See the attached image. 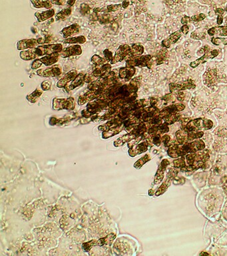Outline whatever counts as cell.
<instances>
[{"label":"cell","mask_w":227,"mask_h":256,"mask_svg":"<svg viewBox=\"0 0 227 256\" xmlns=\"http://www.w3.org/2000/svg\"><path fill=\"white\" fill-rule=\"evenodd\" d=\"M162 140H163V142H164V143L167 146V144L168 143V142H169L170 141V137L169 136H167V135H164L162 137Z\"/></svg>","instance_id":"obj_49"},{"label":"cell","mask_w":227,"mask_h":256,"mask_svg":"<svg viewBox=\"0 0 227 256\" xmlns=\"http://www.w3.org/2000/svg\"><path fill=\"white\" fill-rule=\"evenodd\" d=\"M77 76V71L75 70H72L70 72H68V73L65 75L60 81L58 82L57 87H65L69 82L73 80Z\"/></svg>","instance_id":"obj_9"},{"label":"cell","mask_w":227,"mask_h":256,"mask_svg":"<svg viewBox=\"0 0 227 256\" xmlns=\"http://www.w3.org/2000/svg\"><path fill=\"white\" fill-rule=\"evenodd\" d=\"M217 24L218 25H221L222 24V21H223V18L221 15H219L218 17H217Z\"/></svg>","instance_id":"obj_50"},{"label":"cell","mask_w":227,"mask_h":256,"mask_svg":"<svg viewBox=\"0 0 227 256\" xmlns=\"http://www.w3.org/2000/svg\"><path fill=\"white\" fill-rule=\"evenodd\" d=\"M203 127H205L206 130H209L210 128H212L213 126V123L211 120H205L203 122Z\"/></svg>","instance_id":"obj_35"},{"label":"cell","mask_w":227,"mask_h":256,"mask_svg":"<svg viewBox=\"0 0 227 256\" xmlns=\"http://www.w3.org/2000/svg\"><path fill=\"white\" fill-rule=\"evenodd\" d=\"M84 77H85V75H83L82 74L77 75V76L74 79L73 81L71 82V84L70 85H66V86L65 87V90H66L67 91H70L71 90H73L77 87L83 85L85 81Z\"/></svg>","instance_id":"obj_10"},{"label":"cell","mask_w":227,"mask_h":256,"mask_svg":"<svg viewBox=\"0 0 227 256\" xmlns=\"http://www.w3.org/2000/svg\"><path fill=\"white\" fill-rule=\"evenodd\" d=\"M106 60H104L103 58L97 55H95L93 57L91 58V62L95 65H103L105 64Z\"/></svg>","instance_id":"obj_28"},{"label":"cell","mask_w":227,"mask_h":256,"mask_svg":"<svg viewBox=\"0 0 227 256\" xmlns=\"http://www.w3.org/2000/svg\"><path fill=\"white\" fill-rule=\"evenodd\" d=\"M190 20H191V19H190V18L189 17H188V16H186V15H185L181 19V23L183 25H186V24L189 23Z\"/></svg>","instance_id":"obj_42"},{"label":"cell","mask_w":227,"mask_h":256,"mask_svg":"<svg viewBox=\"0 0 227 256\" xmlns=\"http://www.w3.org/2000/svg\"><path fill=\"white\" fill-rule=\"evenodd\" d=\"M129 1H128V0H125V1L123 2V4H122L123 7L124 8H127L128 5H129Z\"/></svg>","instance_id":"obj_52"},{"label":"cell","mask_w":227,"mask_h":256,"mask_svg":"<svg viewBox=\"0 0 227 256\" xmlns=\"http://www.w3.org/2000/svg\"><path fill=\"white\" fill-rule=\"evenodd\" d=\"M85 41H86V39L84 36L67 38L64 40L65 44H84Z\"/></svg>","instance_id":"obj_20"},{"label":"cell","mask_w":227,"mask_h":256,"mask_svg":"<svg viewBox=\"0 0 227 256\" xmlns=\"http://www.w3.org/2000/svg\"><path fill=\"white\" fill-rule=\"evenodd\" d=\"M173 163H174V167H179V168L180 169H181L182 167H184L185 166V161H184V157L175 160L173 162Z\"/></svg>","instance_id":"obj_31"},{"label":"cell","mask_w":227,"mask_h":256,"mask_svg":"<svg viewBox=\"0 0 227 256\" xmlns=\"http://www.w3.org/2000/svg\"><path fill=\"white\" fill-rule=\"evenodd\" d=\"M60 54L59 53H55L50 55H47L45 57L40 58V60L45 65H51L52 64H55L59 60Z\"/></svg>","instance_id":"obj_14"},{"label":"cell","mask_w":227,"mask_h":256,"mask_svg":"<svg viewBox=\"0 0 227 256\" xmlns=\"http://www.w3.org/2000/svg\"><path fill=\"white\" fill-rule=\"evenodd\" d=\"M169 90L173 92V91H180L184 90L183 85L177 84H169Z\"/></svg>","instance_id":"obj_29"},{"label":"cell","mask_w":227,"mask_h":256,"mask_svg":"<svg viewBox=\"0 0 227 256\" xmlns=\"http://www.w3.org/2000/svg\"><path fill=\"white\" fill-rule=\"evenodd\" d=\"M144 51V48L142 45L139 44H134L133 45L132 48L129 53L130 59H132L133 57H135L138 55H141Z\"/></svg>","instance_id":"obj_17"},{"label":"cell","mask_w":227,"mask_h":256,"mask_svg":"<svg viewBox=\"0 0 227 256\" xmlns=\"http://www.w3.org/2000/svg\"><path fill=\"white\" fill-rule=\"evenodd\" d=\"M205 15L203 14H200L199 15H193L192 16L191 18H190V19H191V21H200L203 20L205 18Z\"/></svg>","instance_id":"obj_33"},{"label":"cell","mask_w":227,"mask_h":256,"mask_svg":"<svg viewBox=\"0 0 227 256\" xmlns=\"http://www.w3.org/2000/svg\"><path fill=\"white\" fill-rule=\"evenodd\" d=\"M170 180H171V179L167 178V179L163 183L162 185H161V186L160 187L159 189H158V191L156 193L157 195H159L161 194H162V193H163L164 192L166 191V189L168 188V187H169V185H170Z\"/></svg>","instance_id":"obj_24"},{"label":"cell","mask_w":227,"mask_h":256,"mask_svg":"<svg viewBox=\"0 0 227 256\" xmlns=\"http://www.w3.org/2000/svg\"><path fill=\"white\" fill-rule=\"evenodd\" d=\"M131 50V48H130V46H129V45H121V46H120L119 49L117 50L113 60L111 61V64H116L117 62L122 61L123 59L127 56V55L129 54Z\"/></svg>","instance_id":"obj_4"},{"label":"cell","mask_w":227,"mask_h":256,"mask_svg":"<svg viewBox=\"0 0 227 256\" xmlns=\"http://www.w3.org/2000/svg\"><path fill=\"white\" fill-rule=\"evenodd\" d=\"M54 14H55L54 9H50V10H47L41 13H39V12L35 13V16L36 18H37L38 21L41 22L46 20V19L51 18L52 16H54Z\"/></svg>","instance_id":"obj_15"},{"label":"cell","mask_w":227,"mask_h":256,"mask_svg":"<svg viewBox=\"0 0 227 256\" xmlns=\"http://www.w3.org/2000/svg\"><path fill=\"white\" fill-rule=\"evenodd\" d=\"M205 76L206 77V82H205V83L207 84L209 81V83L208 84V85L212 84L216 77V71L215 70H211L210 71H208L206 74H205Z\"/></svg>","instance_id":"obj_19"},{"label":"cell","mask_w":227,"mask_h":256,"mask_svg":"<svg viewBox=\"0 0 227 256\" xmlns=\"http://www.w3.org/2000/svg\"><path fill=\"white\" fill-rule=\"evenodd\" d=\"M182 91L183 90H180V91H179L178 94H177V100L179 101H183L185 99V94H184L183 91Z\"/></svg>","instance_id":"obj_43"},{"label":"cell","mask_w":227,"mask_h":256,"mask_svg":"<svg viewBox=\"0 0 227 256\" xmlns=\"http://www.w3.org/2000/svg\"><path fill=\"white\" fill-rule=\"evenodd\" d=\"M169 161L167 159H164L163 162H161L159 168L157 171V173L155 176V179H154V183H159L162 181V179L163 178L164 170H165L167 166L169 165Z\"/></svg>","instance_id":"obj_13"},{"label":"cell","mask_w":227,"mask_h":256,"mask_svg":"<svg viewBox=\"0 0 227 256\" xmlns=\"http://www.w3.org/2000/svg\"><path fill=\"white\" fill-rule=\"evenodd\" d=\"M134 136H131V135H125L123 137H121L120 138L117 140L115 142V144L116 146H120L121 145H123L125 142H127V141H129L130 139H132Z\"/></svg>","instance_id":"obj_26"},{"label":"cell","mask_w":227,"mask_h":256,"mask_svg":"<svg viewBox=\"0 0 227 256\" xmlns=\"http://www.w3.org/2000/svg\"><path fill=\"white\" fill-rule=\"evenodd\" d=\"M167 49H162L159 51L157 54V65H161L164 63V60L167 58Z\"/></svg>","instance_id":"obj_21"},{"label":"cell","mask_w":227,"mask_h":256,"mask_svg":"<svg viewBox=\"0 0 227 256\" xmlns=\"http://www.w3.org/2000/svg\"><path fill=\"white\" fill-rule=\"evenodd\" d=\"M183 87H184V90L193 89V88L195 87V84L193 83V81L192 80H189L183 84Z\"/></svg>","instance_id":"obj_34"},{"label":"cell","mask_w":227,"mask_h":256,"mask_svg":"<svg viewBox=\"0 0 227 256\" xmlns=\"http://www.w3.org/2000/svg\"><path fill=\"white\" fill-rule=\"evenodd\" d=\"M216 34L219 36H227V26H219L216 28L215 35Z\"/></svg>","instance_id":"obj_27"},{"label":"cell","mask_w":227,"mask_h":256,"mask_svg":"<svg viewBox=\"0 0 227 256\" xmlns=\"http://www.w3.org/2000/svg\"><path fill=\"white\" fill-rule=\"evenodd\" d=\"M61 51L62 45L61 44L42 45V46L30 49L28 51H21L20 53V57L24 60H30L38 58L42 55L60 53Z\"/></svg>","instance_id":"obj_1"},{"label":"cell","mask_w":227,"mask_h":256,"mask_svg":"<svg viewBox=\"0 0 227 256\" xmlns=\"http://www.w3.org/2000/svg\"><path fill=\"white\" fill-rule=\"evenodd\" d=\"M104 54L105 55V57L107 60V61H112V59H113V55H112L111 52L109 50H105L104 51Z\"/></svg>","instance_id":"obj_39"},{"label":"cell","mask_w":227,"mask_h":256,"mask_svg":"<svg viewBox=\"0 0 227 256\" xmlns=\"http://www.w3.org/2000/svg\"><path fill=\"white\" fill-rule=\"evenodd\" d=\"M208 59H210V52H209V53H205V54L201 57L199 58L198 60H196L195 61L191 62V63L190 64V66L193 68H195L198 66L199 64L205 63L206 61L208 60Z\"/></svg>","instance_id":"obj_18"},{"label":"cell","mask_w":227,"mask_h":256,"mask_svg":"<svg viewBox=\"0 0 227 256\" xmlns=\"http://www.w3.org/2000/svg\"><path fill=\"white\" fill-rule=\"evenodd\" d=\"M79 25L75 24L69 26L67 28H64L61 31V32L65 38H68L69 37H71V36L77 34L79 31Z\"/></svg>","instance_id":"obj_11"},{"label":"cell","mask_w":227,"mask_h":256,"mask_svg":"<svg viewBox=\"0 0 227 256\" xmlns=\"http://www.w3.org/2000/svg\"><path fill=\"white\" fill-rule=\"evenodd\" d=\"M135 73V68L132 66H127L126 67L120 69L119 77L125 81H129L133 76Z\"/></svg>","instance_id":"obj_8"},{"label":"cell","mask_w":227,"mask_h":256,"mask_svg":"<svg viewBox=\"0 0 227 256\" xmlns=\"http://www.w3.org/2000/svg\"><path fill=\"white\" fill-rule=\"evenodd\" d=\"M97 243V241H95V240H93L91 241L87 242V243H85V244H83V248L85 251H88L92 247H93V246H94L95 244H96Z\"/></svg>","instance_id":"obj_32"},{"label":"cell","mask_w":227,"mask_h":256,"mask_svg":"<svg viewBox=\"0 0 227 256\" xmlns=\"http://www.w3.org/2000/svg\"><path fill=\"white\" fill-rule=\"evenodd\" d=\"M179 119V116L177 113L169 114L163 118V120H164V123H167V125L175 123V121H178Z\"/></svg>","instance_id":"obj_22"},{"label":"cell","mask_w":227,"mask_h":256,"mask_svg":"<svg viewBox=\"0 0 227 256\" xmlns=\"http://www.w3.org/2000/svg\"><path fill=\"white\" fill-rule=\"evenodd\" d=\"M81 8V12L84 11L85 12V14H86V13H87V12H89V11L90 10V8L89 7V5H85V4L82 5Z\"/></svg>","instance_id":"obj_46"},{"label":"cell","mask_w":227,"mask_h":256,"mask_svg":"<svg viewBox=\"0 0 227 256\" xmlns=\"http://www.w3.org/2000/svg\"><path fill=\"white\" fill-rule=\"evenodd\" d=\"M42 64L43 63L40 60V59H39V60H35L34 62H33L31 68L33 69V70H37V69L39 68L41 66Z\"/></svg>","instance_id":"obj_36"},{"label":"cell","mask_w":227,"mask_h":256,"mask_svg":"<svg viewBox=\"0 0 227 256\" xmlns=\"http://www.w3.org/2000/svg\"><path fill=\"white\" fill-rule=\"evenodd\" d=\"M38 43L37 39H24V40L19 41L18 43L17 47L18 50H25V49H32L37 46Z\"/></svg>","instance_id":"obj_6"},{"label":"cell","mask_w":227,"mask_h":256,"mask_svg":"<svg viewBox=\"0 0 227 256\" xmlns=\"http://www.w3.org/2000/svg\"><path fill=\"white\" fill-rule=\"evenodd\" d=\"M51 2L52 4L58 5H62L65 3L64 0H51Z\"/></svg>","instance_id":"obj_44"},{"label":"cell","mask_w":227,"mask_h":256,"mask_svg":"<svg viewBox=\"0 0 227 256\" xmlns=\"http://www.w3.org/2000/svg\"><path fill=\"white\" fill-rule=\"evenodd\" d=\"M121 8V5L120 4H118V5H109L107 7V9L109 11H117L118 9H119Z\"/></svg>","instance_id":"obj_38"},{"label":"cell","mask_w":227,"mask_h":256,"mask_svg":"<svg viewBox=\"0 0 227 256\" xmlns=\"http://www.w3.org/2000/svg\"><path fill=\"white\" fill-rule=\"evenodd\" d=\"M151 60V56L149 55H144V56L137 57L135 58L129 59L127 61V66H139L144 67L147 66L149 67L150 61Z\"/></svg>","instance_id":"obj_2"},{"label":"cell","mask_w":227,"mask_h":256,"mask_svg":"<svg viewBox=\"0 0 227 256\" xmlns=\"http://www.w3.org/2000/svg\"><path fill=\"white\" fill-rule=\"evenodd\" d=\"M215 13H216V14H219L220 15H222V14H223L224 10L221 8H218L215 10Z\"/></svg>","instance_id":"obj_51"},{"label":"cell","mask_w":227,"mask_h":256,"mask_svg":"<svg viewBox=\"0 0 227 256\" xmlns=\"http://www.w3.org/2000/svg\"><path fill=\"white\" fill-rule=\"evenodd\" d=\"M33 5L36 8H51V2L49 0H31Z\"/></svg>","instance_id":"obj_16"},{"label":"cell","mask_w":227,"mask_h":256,"mask_svg":"<svg viewBox=\"0 0 227 256\" xmlns=\"http://www.w3.org/2000/svg\"><path fill=\"white\" fill-rule=\"evenodd\" d=\"M181 36L180 31H177L170 35L167 39H164L162 41V46L164 48H169L170 45L174 44L179 40V38Z\"/></svg>","instance_id":"obj_7"},{"label":"cell","mask_w":227,"mask_h":256,"mask_svg":"<svg viewBox=\"0 0 227 256\" xmlns=\"http://www.w3.org/2000/svg\"><path fill=\"white\" fill-rule=\"evenodd\" d=\"M75 2V0H68L67 4L70 5H73Z\"/></svg>","instance_id":"obj_53"},{"label":"cell","mask_w":227,"mask_h":256,"mask_svg":"<svg viewBox=\"0 0 227 256\" xmlns=\"http://www.w3.org/2000/svg\"><path fill=\"white\" fill-rule=\"evenodd\" d=\"M153 143L156 144V145L159 146L161 143V139H160V136L157 135L153 138Z\"/></svg>","instance_id":"obj_45"},{"label":"cell","mask_w":227,"mask_h":256,"mask_svg":"<svg viewBox=\"0 0 227 256\" xmlns=\"http://www.w3.org/2000/svg\"><path fill=\"white\" fill-rule=\"evenodd\" d=\"M42 91H41L39 90H36L34 92H33L31 94L28 96L27 99L30 101V102H35L36 100H37V98L40 97Z\"/></svg>","instance_id":"obj_25"},{"label":"cell","mask_w":227,"mask_h":256,"mask_svg":"<svg viewBox=\"0 0 227 256\" xmlns=\"http://www.w3.org/2000/svg\"><path fill=\"white\" fill-rule=\"evenodd\" d=\"M71 12V9L70 8L63 9L61 11L58 13V14L56 15L55 16L56 19H57V20H63V19H65L67 16L70 15Z\"/></svg>","instance_id":"obj_23"},{"label":"cell","mask_w":227,"mask_h":256,"mask_svg":"<svg viewBox=\"0 0 227 256\" xmlns=\"http://www.w3.org/2000/svg\"><path fill=\"white\" fill-rule=\"evenodd\" d=\"M149 159H150L149 156H145L144 157H142L141 159H140L139 161H138V162L135 164V166L137 167V168H139V167L142 166L143 164L145 163Z\"/></svg>","instance_id":"obj_30"},{"label":"cell","mask_w":227,"mask_h":256,"mask_svg":"<svg viewBox=\"0 0 227 256\" xmlns=\"http://www.w3.org/2000/svg\"><path fill=\"white\" fill-rule=\"evenodd\" d=\"M50 87H51V82H49L48 81H45L41 84V87L44 90H47L50 88Z\"/></svg>","instance_id":"obj_40"},{"label":"cell","mask_w":227,"mask_h":256,"mask_svg":"<svg viewBox=\"0 0 227 256\" xmlns=\"http://www.w3.org/2000/svg\"><path fill=\"white\" fill-rule=\"evenodd\" d=\"M111 68V65L108 64H103L100 67H98L97 69H95L92 74L95 77L103 76V75H107V74H108L109 72L110 71Z\"/></svg>","instance_id":"obj_12"},{"label":"cell","mask_w":227,"mask_h":256,"mask_svg":"<svg viewBox=\"0 0 227 256\" xmlns=\"http://www.w3.org/2000/svg\"><path fill=\"white\" fill-rule=\"evenodd\" d=\"M219 54V51L216 50H214L212 51H210V59H214L215 57H216L217 55Z\"/></svg>","instance_id":"obj_47"},{"label":"cell","mask_w":227,"mask_h":256,"mask_svg":"<svg viewBox=\"0 0 227 256\" xmlns=\"http://www.w3.org/2000/svg\"><path fill=\"white\" fill-rule=\"evenodd\" d=\"M61 73V67L59 65H55L54 66L50 68L39 70L37 71V74L43 77H55L60 75Z\"/></svg>","instance_id":"obj_3"},{"label":"cell","mask_w":227,"mask_h":256,"mask_svg":"<svg viewBox=\"0 0 227 256\" xmlns=\"http://www.w3.org/2000/svg\"><path fill=\"white\" fill-rule=\"evenodd\" d=\"M159 130L161 131V133H167L169 131V127L167 126V123H163L162 125H160L159 126Z\"/></svg>","instance_id":"obj_37"},{"label":"cell","mask_w":227,"mask_h":256,"mask_svg":"<svg viewBox=\"0 0 227 256\" xmlns=\"http://www.w3.org/2000/svg\"><path fill=\"white\" fill-rule=\"evenodd\" d=\"M208 34L210 36L215 35V34H216V28L214 27V28H212L209 29V30H208Z\"/></svg>","instance_id":"obj_48"},{"label":"cell","mask_w":227,"mask_h":256,"mask_svg":"<svg viewBox=\"0 0 227 256\" xmlns=\"http://www.w3.org/2000/svg\"><path fill=\"white\" fill-rule=\"evenodd\" d=\"M82 50L80 45H75L67 48L64 50L60 52V55L62 57H67L72 55H77L81 54Z\"/></svg>","instance_id":"obj_5"},{"label":"cell","mask_w":227,"mask_h":256,"mask_svg":"<svg viewBox=\"0 0 227 256\" xmlns=\"http://www.w3.org/2000/svg\"><path fill=\"white\" fill-rule=\"evenodd\" d=\"M180 31H181L185 35H186L187 34H188V32L189 31V26L187 25L186 24V25H183L182 26V27H181V28H180Z\"/></svg>","instance_id":"obj_41"}]
</instances>
